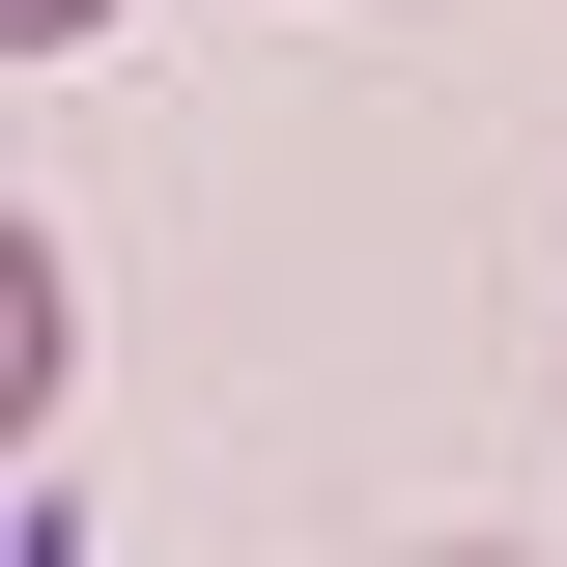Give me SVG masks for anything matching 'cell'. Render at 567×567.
Instances as JSON below:
<instances>
[{"label": "cell", "mask_w": 567, "mask_h": 567, "mask_svg": "<svg viewBox=\"0 0 567 567\" xmlns=\"http://www.w3.org/2000/svg\"><path fill=\"white\" fill-rule=\"evenodd\" d=\"M85 29H114V0H0V58H85Z\"/></svg>", "instance_id": "cell-2"}, {"label": "cell", "mask_w": 567, "mask_h": 567, "mask_svg": "<svg viewBox=\"0 0 567 567\" xmlns=\"http://www.w3.org/2000/svg\"><path fill=\"white\" fill-rule=\"evenodd\" d=\"M425 567H511V539H425Z\"/></svg>", "instance_id": "cell-3"}, {"label": "cell", "mask_w": 567, "mask_h": 567, "mask_svg": "<svg viewBox=\"0 0 567 567\" xmlns=\"http://www.w3.org/2000/svg\"><path fill=\"white\" fill-rule=\"evenodd\" d=\"M58 369H85V284H58V227L0 199V454H29V425H58Z\"/></svg>", "instance_id": "cell-1"}]
</instances>
